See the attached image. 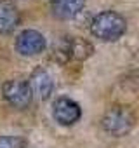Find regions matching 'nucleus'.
<instances>
[{
  "mask_svg": "<svg viewBox=\"0 0 139 148\" xmlns=\"http://www.w3.org/2000/svg\"><path fill=\"white\" fill-rule=\"evenodd\" d=\"M28 86L31 89V94L37 96V98H40V99H47L52 94V89H54L52 77H50V73L45 68L33 70L31 77L28 80Z\"/></svg>",
  "mask_w": 139,
  "mask_h": 148,
  "instance_id": "nucleus-6",
  "label": "nucleus"
},
{
  "mask_svg": "<svg viewBox=\"0 0 139 148\" xmlns=\"http://www.w3.org/2000/svg\"><path fill=\"white\" fill-rule=\"evenodd\" d=\"M92 54V45L82 38H73L70 40V58L77 59H85Z\"/></svg>",
  "mask_w": 139,
  "mask_h": 148,
  "instance_id": "nucleus-9",
  "label": "nucleus"
},
{
  "mask_svg": "<svg viewBox=\"0 0 139 148\" xmlns=\"http://www.w3.org/2000/svg\"><path fill=\"white\" fill-rule=\"evenodd\" d=\"M19 25V11L16 4L9 2V0H2L0 2V33H12L16 26Z\"/></svg>",
  "mask_w": 139,
  "mask_h": 148,
  "instance_id": "nucleus-7",
  "label": "nucleus"
},
{
  "mask_svg": "<svg viewBox=\"0 0 139 148\" xmlns=\"http://www.w3.org/2000/svg\"><path fill=\"white\" fill-rule=\"evenodd\" d=\"M52 115L56 122L61 125H73L75 122L80 120L82 110L80 105L72 98H57L52 105Z\"/></svg>",
  "mask_w": 139,
  "mask_h": 148,
  "instance_id": "nucleus-4",
  "label": "nucleus"
},
{
  "mask_svg": "<svg viewBox=\"0 0 139 148\" xmlns=\"http://www.w3.org/2000/svg\"><path fill=\"white\" fill-rule=\"evenodd\" d=\"M103 129L111 134V136H123L127 134L132 125H134V117L127 108H111L110 112H106V115L103 117Z\"/></svg>",
  "mask_w": 139,
  "mask_h": 148,
  "instance_id": "nucleus-2",
  "label": "nucleus"
},
{
  "mask_svg": "<svg viewBox=\"0 0 139 148\" xmlns=\"http://www.w3.org/2000/svg\"><path fill=\"white\" fill-rule=\"evenodd\" d=\"M26 141L21 136H0V148H25Z\"/></svg>",
  "mask_w": 139,
  "mask_h": 148,
  "instance_id": "nucleus-10",
  "label": "nucleus"
},
{
  "mask_svg": "<svg viewBox=\"0 0 139 148\" xmlns=\"http://www.w3.org/2000/svg\"><path fill=\"white\" fill-rule=\"evenodd\" d=\"M2 94L5 101L14 108H26L33 99L31 89L25 80H7L2 86Z\"/></svg>",
  "mask_w": 139,
  "mask_h": 148,
  "instance_id": "nucleus-3",
  "label": "nucleus"
},
{
  "mask_svg": "<svg viewBox=\"0 0 139 148\" xmlns=\"http://www.w3.org/2000/svg\"><path fill=\"white\" fill-rule=\"evenodd\" d=\"M127 30L125 18L115 11H104L94 16L91 23V33L103 40V42H115L118 40Z\"/></svg>",
  "mask_w": 139,
  "mask_h": 148,
  "instance_id": "nucleus-1",
  "label": "nucleus"
},
{
  "mask_svg": "<svg viewBox=\"0 0 139 148\" xmlns=\"http://www.w3.org/2000/svg\"><path fill=\"white\" fill-rule=\"evenodd\" d=\"M45 49V37L37 30H25L16 38V51L21 56H37Z\"/></svg>",
  "mask_w": 139,
  "mask_h": 148,
  "instance_id": "nucleus-5",
  "label": "nucleus"
},
{
  "mask_svg": "<svg viewBox=\"0 0 139 148\" xmlns=\"http://www.w3.org/2000/svg\"><path fill=\"white\" fill-rule=\"evenodd\" d=\"M85 0H54L52 9L59 19H72L84 9Z\"/></svg>",
  "mask_w": 139,
  "mask_h": 148,
  "instance_id": "nucleus-8",
  "label": "nucleus"
}]
</instances>
